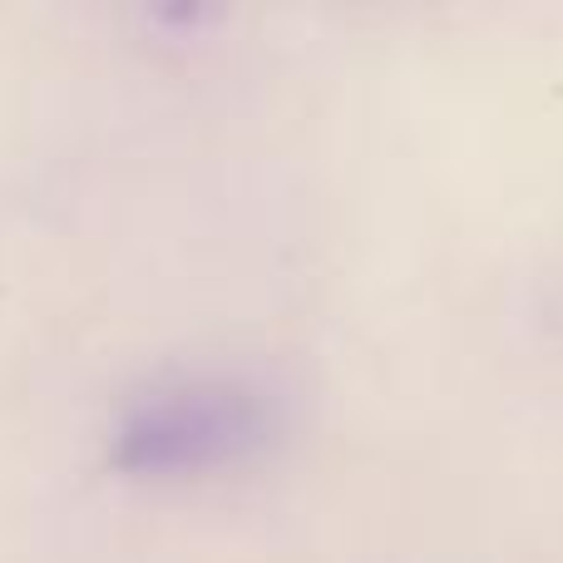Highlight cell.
Returning <instances> with one entry per match:
<instances>
[{
    "label": "cell",
    "mask_w": 563,
    "mask_h": 563,
    "mask_svg": "<svg viewBox=\"0 0 563 563\" xmlns=\"http://www.w3.org/2000/svg\"><path fill=\"white\" fill-rule=\"evenodd\" d=\"M277 435V406L238 376H178L129 400L109 465L134 479H194L247 465Z\"/></svg>",
    "instance_id": "cell-1"
}]
</instances>
